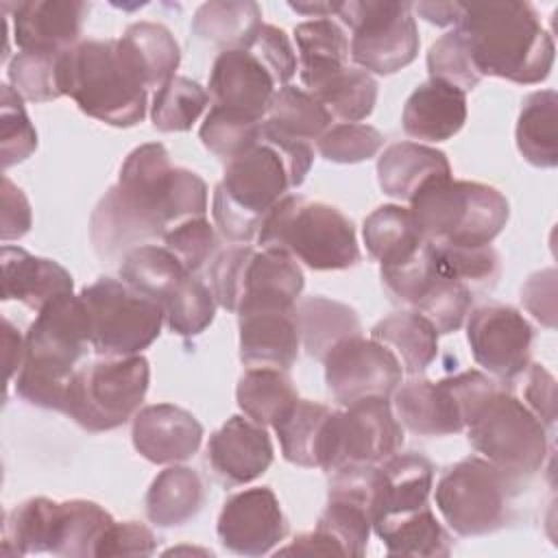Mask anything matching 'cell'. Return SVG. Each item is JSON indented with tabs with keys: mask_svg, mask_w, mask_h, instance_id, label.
I'll list each match as a JSON object with an SVG mask.
<instances>
[{
	"mask_svg": "<svg viewBox=\"0 0 558 558\" xmlns=\"http://www.w3.org/2000/svg\"><path fill=\"white\" fill-rule=\"evenodd\" d=\"M312 163L310 142L264 120L259 142L225 163V174L214 190L211 214L218 233L233 244L255 240L266 214L305 181Z\"/></svg>",
	"mask_w": 558,
	"mask_h": 558,
	"instance_id": "cell-1",
	"label": "cell"
},
{
	"mask_svg": "<svg viewBox=\"0 0 558 558\" xmlns=\"http://www.w3.org/2000/svg\"><path fill=\"white\" fill-rule=\"evenodd\" d=\"M482 76L534 85L549 76L554 39L527 2L493 0L464 4L456 24Z\"/></svg>",
	"mask_w": 558,
	"mask_h": 558,
	"instance_id": "cell-2",
	"label": "cell"
},
{
	"mask_svg": "<svg viewBox=\"0 0 558 558\" xmlns=\"http://www.w3.org/2000/svg\"><path fill=\"white\" fill-rule=\"evenodd\" d=\"M24 342V364L13 379L15 395L31 405L63 412L76 364L92 347L81 296L65 292L46 303L31 323Z\"/></svg>",
	"mask_w": 558,
	"mask_h": 558,
	"instance_id": "cell-3",
	"label": "cell"
},
{
	"mask_svg": "<svg viewBox=\"0 0 558 558\" xmlns=\"http://www.w3.org/2000/svg\"><path fill=\"white\" fill-rule=\"evenodd\" d=\"M59 87L83 113L109 126H135L146 116V85L118 39H81L61 52Z\"/></svg>",
	"mask_w": 558,
	"mask_h": 558,
	"instance_id": "cell-4",
	"label": "cell"
},
{
	"mask_svg": "<svg viewBox=\"0 0 558 558\" xmlns=\"http://www.w3.org/2000/svg\"><path fill=\"white\" fill-rule=\"evenodd\" d=\"M259 248H277L312 270H344L360 262L353 222L333 205L283 196L264 218Z\"/></svg>",
	"mask_w": 558,
	"mask_h": 558,
	"instance_id": "cell-5",
	"label": "cell"
},
{
	"mask_svg": "<svg viewBox=\"0 0 558 558\" xmlns=\"http://www.w3.org/2000/svg\"><path fill=\"white\" fill-rule=\"evenodd\" d=\"M410 211L432 244L484 246L506 227L510 205L493 185L447 174L427 181L412 196Z\"/></svg>",
	"mask_w": 558,
	"mask_h": 558,
	"instance_id": "cell-6",
	"label": "cell"
},
{
	"mask_svg": "<svg viewBox=\"0 0 558 558\" xmlns=\"http://www.w3.org/2000/svg\"><path fill=\"white\" fill-rule=\"evenodd\" d=\"M148 384L150 366L142 353L98 357L74 371L63 414L87 432L116 429L137 414Z\"/></svg>",
	"mask_w": 558,
	"mask_h": 558,
	"instance_id": "cell-7",
	"label": "cell"
},
{
	"mask_svg": "<svg viewBox=\"0 0 558 558\" xmlns=\"http://www.w3.org/2000/svg\"><path fill=\"white\" fill-rule=\"evenodd\" d=\"M469 442L514 482L541 471L547 458V427L508 388L499 386L466 423Z\"/></svg>",
	"mask_w": 558,
	"mask_h": 558,
	"instance_id": "cell-8",
	"label": "cell"
},
{
	"mask_svg": "<svg viewBox=\"0 0 558 558\" xmlns=\"http://www.w3.org/2000/svg\"><path fill=\"white\" fill-rule=\"evenodd\" d=\"M89 323V344L98 357L140 355L161 333L163 305L122 279L98 277L78 292Z\"/></svg>",
	"mask_w": 558,
	"mask_h": 558,
	"instance_id": "cell-9",
	"label": "cell"
},
{
	"mask_svg": "<svg viewBox=\"0 0 558 558\" xmlns=\"http://www.w3.org/2000/svg\"><path fill=\"white\" fill-rule=\"evenodd\" d=\"M517 484L486 458L469 456L442 471L436 508L458 536H486L508 525Z\"/></svg>",
	"mask_w": 558,
	"mask_h": 558,
	"instance_id": "cell-10",
	"label": "cell"
},
{
	"mask_svg": "<svg viewBox=\"0 0 558 558\" xmlns=\"http://www.w3.org/2000/svg\"><path fill=\"white\" fill-rule=\"evenodd\" d=\"M336 17L351 31V61L368 74H395L418 54V28L408 2L349 0L340 2Z\"/></svg>",
	"mask_w": 558,
	"mask_h": 558,
	"instance_id": "cell-11",
	"label": "cell"
},
{
	"mask_svg": "<svg viewBox=\"0 0 558 558\" xmlns=\"http://www.w3.org/2000/svg\"><path fill=\"white\" fill-rule=\"evenodd\" d=\"M403 445V427L395 416L390 399H362L344 410H331L320 469L331 471L349 464H379Z\"/></svg>",
	"mask_w": 558,
	"mask_h": 558,
	"instance_id": "cell-12",
	"label": "cell"
},
{
	"mask_svg": "<svg viewBox=\"0 0 558 558\" xmlns=\"http://www.w3.org/2000/svg\"><path fill=\"white\" fill-rule=\"evenodd\" d=\"M163 222V211L148 192L116 183L89 216V242L100 262H122L133 248L163 240L168 233Z\"/></svg>",
	"mask_w": 558,
	"mask_h": 558,
	"instance_id": "cell-13",
	"label": "cell"
},
{
	"mask_svg": "<svg viewBox=\"0 0 558 558\" xmlns=\"http://www.w3.org/2000/svg\"><path fill=\"white\" fill-rule=\"evenodd\" d=\"M323 364L327 390L344 408L362 399H390L403 377L395 353L362 333L338 342Z\"/></svg>",
	"mask_w": 558,
	"mask_h": 558,
	"instance_id": "cell-14",
	"label": "cell"
},
{
	"mask_svg": "<svg viewBox=\"0 0 558 558\" xmlns=\"http://www.w3.org/2000/svg\"><path fill=\"white\" fill-rule=\"evenodd\" d=\"M464 323L471 355L488 375L506 384L525 371L534 329L517 307L486 303L471 310Z\"/></svg>",
	"mask_w": 558,
	"mask_h": 558,
	"instance_id": "cell-15",
	"label": "cell"
},
{
	"mask_svg": "<svg viewBox=\"0 0 558 558\" xmlns=\"http://www.w3.org/2000/svg\"><path fill=\"white\" fill-rule=\"evenodd\" d=\"M216 534L238 556H264L288 534V519L272 488L255 486L225 499Z\"/></svg>",
	"mask_w": 558,
	"mask_h": 558,
	"instance_id": "cell-16",
	"label": "cell"
},
{
	"mask_svg": "<svg viewBox=\"0 0 558 558\" xmlns=\"http://www.w3.org/2000/svg\"><path fill=\"white\" fill-rule=\"evenodd\" d=\"M240 360L248 368L270 366L288 371L299 355L296 305L246 303L238 312Z\"/></svg>",
	"mask_w": 558,
	"mask_h": 558,
	"instance_id": "cell-17",
	"label": "cell"
},
{
	"mask_svg": "<svg viewBox=\"0 0 558 558\" xmlns=\"http://www.w3.org/2000/svg\"><path fill=\"white\" fill-rule=\"evenodd\" d=\"M390 405L401 427L418 436H451L464 429L462 399L456 377H442L438 381L425 377H410L401 381Z\"/></svg>",
	"mask_w": 558,
	"mask_h": 558,
	"instance_id": "cell-18",
	"label": "cell"
},
{
	"mask_svg": "<svg viewBox=\"0 0 558 558\" xmlns=\"http://www.w3.org/2000/svg\"><path fill=\"white\" fill-rule=\"evenodd\" d=\"M207 462L220 484H248L272 464L270 436L264 425L235 414L209 436Z\"/></svg>",
	"mask_w": 558,
	"mask_h": 558,
	"instance_id": "cell-19",
	"label": "cell"
},
{
	"mask_svg": "<svg viewBox=\"0 0 558 558\" xmlns=\"http://www.w3.org/2000/svg\"><path fill=\"white\" fill-rule=\"evenodd\" d=\"M277 89L272 74L248 48L222 50L214 59L209 72L211 105L266 120Z\"/></svg>",
	"mask_w": 558,
	"mask_h": 558,
	"instance_id": "cell-20",
	"label": "cell"
},
{
	"mask_svg": "<svg viewBox=\"0 0 558 558\" xmlns=\"http://www.w3.org/2000/svg\"><path fill=\"white\" fill-rule=\"evenodd\" d=\"M131 436L135 451L148 462L179 464L198 451L203 425L192 412L174 403H155L137 410Z\"/></svg>",
	"mask_w": 558,
	"mask_h": 558,
	"instance_id": "cell-21",
	"label": "cell"
},
{
	"mask_svg": "<svg viewBox=\"0 0 558 558\" xmlns=\"http://www.w3.org/2000/svg\"><path fill=\"white\" fill-rule=\"evenodd\" d=\"M89 4L81 0H28L13 7V39L20 50L65 52L81 41Z\"/></svg>",
	"mask_w": 558,
	"mask_h": 558,
	"instance_id": "cell-22",
	"label": "cell"
},
{
	"mask_svg": "<svg viewBox=\"0 0 558 558\" xmlns=\"http://www.w3.org/2000/svg\"><path fill=\"white\" fill-rule=\"evenodd\" d=\"M434 488V464L416 451L392 453L377 464V495L373 527L429 506Z\"/></svg>",
	"mask_w": 558,
	"mask_h": 558,
	"instance_id": "cell-23",
	"label": "cell"
},
{
	"mask_svg": "<svg viewBox=\"0 0 558 558\" xmlns=\"http://www.w3.org/2000/svg\"><path fill=\"white\" fill-rule=\"evenodd\" d=\"M2 299L39 312L59 294L74 290L72 275L54 259L31 255L20 246H2Z\"/></svg>",
	"mask_w": 558,
	"mask_h": 558,
	"instance_id": "cell-24",
	"label": "cell"
},
{
	"mask_svg": "<svg viewBox=\"0 0 558 558\" xmlns=\"http://www.w3.org/2000/svg\"><path fill=\"white\" fill-rule=\"evenodd\" d=\"M466 122V94L453 85L429 78L405 100L401 124L418 142L451 140Z\"/></svg>",
	"mask_w": 558,
	"mask_h": 558,
	"instance_id": "cell-25",
	"label": "cell"
},
{
	"mask_svg": "<svg viewBox=\"0 0 558 558\" xmlns=\"http://www.w3.org/2000/svg\"><path fill=\"white\" fill-rule=\"evenodd\" d=\"M447 174H451L447 155L418 142L390 144L377 159L379 187L397 201L410 203L427 181Z\"/></svg>",
	"mask_w": 558,
	"mask_h": 558,
	"instance_id": "cell-26",
	"label": "cell"
},
{
	"mask_svg": "<svg viewBox=\"0 0 558 558\" xmlns=\"http://www.w3.org/2000/svg\"><path fill=\"white\" fill-rule=\"evenodd\" d=\"M299 50V74L305 92H314L349 63V37L331 17L307 20L294 26Z\"/></svg>",
	"mask_w": 558,
	"mask_h": 558,
	"instance_id": "cell-27",
	"label": "cell"
},
{
	"mask_svg": "<svg viewBox=\"0 0 558 558\" xmlns=\"http://www.w3.org/2000/svg\"><path fill=\"white\" fill-rule=\"evenodd\" d=\"M205 504L203 477L190 469L172 464L163 469L146 490V517L157 527H179L194 519Z\"/></svg>",
	"mask_w": 558,
	"mask_h": 558,
	"instance_id": "cell-28",
	"label": "cell"
},
{
	"mask_svg": "<svg viewBox=\"0 0 558 558\" xmlns=\"http://www.w3.org/2000/svg\"><path fill=\"white\" fill-rule=\"evenodd\" d=\"M371 338L390 349L401 371L410 377L423 375L438 353V331L414 310H401L381 318L373 325Z\"/></svg>",
	"mask_w": 558,
	"mask_h": 558,
	"instance_id": "cell-29",
	"label": "cell"
},
{
	"mask_svg": "<svg viewBox=\"0 0 558 558\" xmlns=\"http://www.w3.org/2000/svg\"><path fill=\"white\" fill-rule=\"evenodd\" d=\"M262 9L257 2L211 0L196 9L190 31L209 46L222 50L248 48L262 28Z\"/></svg>",
	"mask_w": 558,
	"mask_h": 558,
	"instance_id": "cell-30",
	"label": "cell"
},
{
	"mask_svg": "<svg viewBox=\"0 0 558 558\" xmlns=\"http://www.w3.org/2000/svg\"><path fill=\"white\" fill-rule=\"evenodd\" d=\"M113 521L116 519L96 501H57L48 554L65 558L96 556V547Z\"/></svg>",
	"mask_w": 558,
	"mask_h": 558,
	"instance_id": "cell-31",
	"label": "cell"
},
{
	"mask_svg": "<svg viewBox=\"0 0 558 558\" xmlns=\"http://www.w3.org/2000/svg\"><path fill=\"white\" fill-rule=\"evenodd\" d=\"M118 41L146 89H159L177 76L174 72L181 61V48L168 26L159 22H135L126 26Z\"/></svg>",
	"mask_w": 558,
	"mask_h": 558,
	"instance_id": "cell-32",
	"label": "cell"
},
{
	"mask_svg": "<svg viewBox=\"0 0 558 558\" xmlns=\"http://www.w3.org/2000/svg\"><path fill=\"white\" fill-rule=\"evenodd\" d=\"M296 325L305 353L320 362L338 342L362 333L353 307L320 294L305 296L296 303Z\"/></svg>",
	"mask_w": 558,
	"mask_h": 558,
	"instance_id": "cell-33",
	"label": "cell"
},
{
	"mask_svg": "<svg viewBox=\"0 0 558 558\" xmlns=\"http://www.w3.org/2000/svg\"><path fill=\"white\" fill-rule=\"evenodd\" d=\"M558 94L538 89L523 98L517 120V148L523 159L536 168H556L558 163Z\"/></svg>",
	"mask_w": 558,
	"mask_h": 558,
	"instance_id": "cell-34",
	"label": "cell"
},
{
	"mask_svg": "<svg viewBox=\"0 0 558 558\" xmlns=\"http://www.w3.org/2000/svg\"><path fill=\"white\" fill-rule=\"evenodd\" d=\"M366 251L379 266H392L414 255L425 238L410 211L401 205H381L362 225Z\"/></svg>",
	"mask_w": 558,
	"mask_h": 558,
	"instance_id": "cell-35",
	"label": "cell"
},
{
	"mask_svg": "<svg viewBox=\"0 0 558 558\" xmlns=\"http://www.w3.org/2000/svg\"><path fill=\"white\" fill-rule=\"evenodd\" d=\"M373 532L381 538L388 556L445 558L453 549V538L436 519L432 506L379 523Z\"/></svg>",
	"mask_w": 558,
	"mask_h": 558,
	"instance_id": "cell-36",
	"label": "cell"
},
{
	"mask_svg": "<svg viewBox=\"0 0 558 558\" xmlns=\"http://www.w3.org/2000/svg\"><path fill=\"white\" fill-rule=\"evenodd\" d=\"M235 399L251 421L264 427H275V423H279L299 401V392L286 371L257 366L244 371L238 379Z\"/></svg>",
	"mask_w": 558,
	"mask_h": 558,
	"instance_id": "cell-37",
	"label": "cell"
},
{
	"mask_svg": "<svg viewBox=\"0 0 558 558\" xmlns=\"http://www.w3.org/2000/svg\"><path fill=\"white\" fill-rule=\"evenodd\" d=\"M331 408L310 399H299L290 412L275 423L283 458L303 469H320V449Z\"/></svg>",
	"mask_w": 558,
	"mask_h": 558,
	"instance_id": "cell-38",
	"label": "cell"
},
{
	"mask_svg": "<svg viewBox=\"0 0 558 558\" xmlns=\"http://www.w3.org/2000/svg\"><path fill=\"white\" fill-rule=\"evenodd\" d=\"M187 275L181 262L157 244L137 246L120 262V279L161 305Z\"/></svg>",
	"mask_w": 558,
	"mask_h": 558,
	"instance_id": "cell-39",
	"label": "cell"
},
{
	"mask_svg": "<svg viewBox=\"0 0 558 558\" xmlns=\"http://www.w3.org/2000/svg\"><path fill=\"white\" fill-rule=\"evenodd\" d=\"M333 122H360L368 118L377 102V81L373 74L347 65L310 92Z\"/></svg>",
	"mask_w": 558,
	"mask_h": 558,
	"instance_id": "cell-40",
	"label": "cell"
},
{
	"mask_svg": "<svg viewBox=\"0 0 558 558\" xmlns=\"http://www.w3.org/2000/svg\"><path fill=\"white\" fill-rule=\"evenodd\" d=\"M266 122L296 140L312 144L331 126L333 120L310 92L296 85H283L272 96Z\"/></svg>",
	"mask_w": 558,
	"mask_h": 558,
	"instance_id": "cell-41",
	"label": "cell"
},
{
	"mask_svg": "<svg viewBox=\"0 0 558 558\" xmlns=\"http://www.w3.org/2000/svg\"><path fill=\"white\" fill-rule=\"evenodd\" d=\"M54 504L57 501L48 497H31L11 508L2 527V554H48Z\"/></svg>",
	"mask_w": 558,
	"mask_h": 558,
	"instance_id": "cell-42",
	"label": "cell"
},
{
	"mask_svg": "<svg viewBox=\"0 0 558 558\" xmlns=\"http://www.w3.org/2000/svg\"><path fill=\"white\" fill-rule=\"evenodd\" d=\"M262 122L264 120H257L242 111L211 105L198 129V137L211 155L227 163L244 155L259 142Z\"/></svg>",
	"mask_w": 558,
	"mask_h": 558,
	"instance_id": "cell-43",
	"label": "cell"
},
{
	"mask_svg": "<svg viewBox=\"0 0 558 558\" xmlns=\"http://www.w3.org/2000/svg\"><path fill=\"white\" fill-rule=\"evenodd\" d=\"M316 530L327 534L342 556H364L368 547V536L373 530V512L366 504L342 497L327 495V506L316 521Z\"/></svg>",
	"mask_w": 558,
	"mask_h": 558,
	"instance_id": "cell-44",
	"label": "cell"
},
{
	"mask_svg": "<svg viewBox=\"0 0 558 558\" xmlns=\"http://www.w3.org/2000/svg\"><path fill=\"white\" fill-rule=\"evenodd\" d=\"M209 105V94L192 78L174 76L155 89L150 105L153 126L161 133L190 131Z\"/></svg>",
	"mask_w": 558,
	"mask_h": 558,
	"instance_id": "cell-45",
	"label": "cell"
},
{
	"mask_svg": "<svg viewBox=\"0 0 558 558\" xmlns=\"http://www.w3.org/2000/svg\"><path fill=\"white\" fill-rule=\"evenodd\" d=\"M216 305L211 288L196 275H187L163 301L166 325L181 338H194L214 323Z\"/></svg>",
	"mask_w": 558,
	"mask_h": 558,
	"instance_id": "cell-46",
	"label": "cell"
},
{
	"mask_svg": "<svg viewBox=\"0 0 558 558\" xmlns=\"http://www.w3.org/2000/svg\"><path fill=\"white\" fill-rule=\"evenodd\" d=\"M438 270L464 283L471 292L493 288L501 272V262L490 244L484 246H453L434 244Z\"/></svg>",
	"mask_w": 558,
	"mask_h": 558,
	"instance_id": "cell-47",
	"label": "cell"
},
{
	"mask_svg": "<svg viewBox=\"0 0 558 558\" xmlns=\"http://www.w3.org/2000/svg\"><path fill=\"white\" fill-rule=\"evenodd\" d=\"M471 303L473 292L458 279H451L438 270L432 286L412 310L425 316L434 325L438 336H447L464 325L471 312Z\"/></svg>",
	"mask_w": 558,
	"mask_h": 558,
	"instance_id": "cell-48",
	"label": "cell"
},
{
	"mask_svg": "<svg viewBox=\"0 0 558 558\" xmlns=\"http://www.w3.org/2000/svg\"><path fill=\"white\" fill-rule=\"evenodd\" d=\"M59 59L61 52L20 50L7 68L11 87L26 100L48 102L61 98L59 87Z\"/></svg>",
	"mask_w": 558,
	"mask_h": 558,
	"instance_id": "cell-49",
	"label": "cell"
},
{
	"mask_svg": "<svg viewBox=\"0 0 558 558\" xmlns=\"http://www.w3.org/2000/svg\"><path fill=\"white\" fill-rule=\"evenodd\" d=\"M427 72L429 78L442 81L462 89L464 94L475 89L484 78L475 65L471 48L458 28L447 31L427 50Z\"/></svg>",
	"mask_w": 558,
	"mask_h": 558,
	"instance_id": "cell-50",
	"label": "cell"
},
{
	"mask_svg": "<svg viewBox=\"0 0 558 558\" xmlns=\"http://www.w3.org/2000/svg\"><path fill=\"white\" fill-rule=\"evenodd\" d=\"M436 272V253L429 240H425L423 246L408 259L392 266H379L381 286L388 292V296L395 303L410 307H414L421 301V296L432 286Z\"/></svg>",
	"mask_w": 558,
	"mask_h": 558,
	"instance_id": "cell-51",
	"label": "cell"
},
{
	"mask_svg": "<svg viewBox=\"0 0 558 558\" xmlns=\"http://www.w3.org/2000/svg\"><path fill=\"white\" fill-rule=\"evenodd\" d=\"M37 148V131L24 109V98L11 87L0 89V157L2 168L28 159Z\"/></svg>",
	"mask_w": 558,
	"mask_h": 558,
	"instance_id": "cell-52",
	"label": "cell"
},
{
	"mask_svg": "<svg viewBox=\"0 0 558 558\" xmlns=\"http://www.w3.org/2000/svg\"><path fill=\"white\" fill-rule=\"evenodd\" d=\"M316 150L331 163H360L375 157L384 146V135L360 122L331 124L316 142Z\"/></svg>",
	"mask_w": 558,
	"mask_h": 558,
	"instance_id": "cell-53",
	"label": "cell"
},
{
	"mask_svg": "<svg viewBox=\"0 0 558 558\" xmlns=\"http://www.w3.org/2000/svg\"><path fill=\"white\" fill-rule=\"evenodd\" d=\"M218 244L216 227L205 216L179 222L163 235V246L190 275H196L205 264L214 262Z\"/></svg>",
	"mask_w": 558,
	"mask_h": 558,
	"instance_id": "cell-54",
	"label": "cell"
},
{
	"mask_svg": "<svg viewBox=\"0 0 558 558\" xmlns=\"http://www.w3.org/2000/svg\"><path fill=\"white\" fill-rule=\"evenodd\" d=\"M248 50L266 65V70L272 74L277 87L290 85V78L296 74V54L294 48L288 39V35L272 26V24H262L257 37L248 46Z\"/></svg>",
	"mask_w": 558,
	"mask_h": 558,
	"instance_id": "cell-55",
	"label": "cell"
},
{
	"mask_svg": "<svg viewBox=\"0 0 558 558\" xmlns=\"http://www.w3.org/2000/svg\"><path fill=\"white\" fill-rule=\"evenodd\" d=\"M157 549V536L140 521H113L102 534L96 556H153Z\"/></svg>",
	"mask_w": 558,
	"mask_h": 558,
	"instance_id": "cell-56",
	"label": "cell"
},
{
	"mask_svg": "<svg viewBox=\"0 0 558 558\" xmlns=\"http://www.w3.org/2000/svg\"><path fill=\"white\" fill-rule=\"evenodd\" d=\"M521 375L525 377L521 401L547 429H551L556 423V379L543 364L536 362H530Z\"/></svg>",
	"mask_w": 558,
	"mask_h": 558,
	"instance_id": "cell-57",
	"label": "cell"
},
{
	"mask_svg": "<svg viewBox=\"0 0 558 558\" xmlns=\"http://www.w3.org/2000/svg\"><path fill=\"white\" fill-rule=\"evenodd\" d=\"M521 303L545 327H556V270L545 268L527 277L521 288Z\"/></svg>",
	"mask_w": 558,
	"mask_h": 558,
	"instance_id": "cell-58",
	"label": "cell"
},
{
	"mask_svg": "<svg viewBox=\"0 0 558 558\" xmlns=\"http://www.w3.org/2000/svg\"><path fill=\"white\" fill-rule=\"evenodd\" d=\"M31 225H33V214H31V203L26 194L9 177H2V227H0L2 242L20 240L22 235L28 233Z\"/></svg>",
	"mask_w": 558,
	"mask_h": 558,
	"instance_id": "cell-59",
	"label": "cell"
},
{
	"mask_svg": "<svg viewBox=\"0 0 558 558\" xmlns=\"http://www.w3.org/2000/svg\"><path fill=\"white\" fill-rule=\"evenodd\" d=\"M4 325V333H2V340H4V362H7V379L13 381L15 379V373H20L22 364H24V355H26V342L24 338L17 333V329L13 327L11 320H2Z\"/></svg>",
	"mask_w": 558,
	"mask_h": 558,
	"instance_id": "cell-60",
	"label": "cell"
},
{
	"mask_svg": "<svg viewBox=\"0 0 558 558\" xmlns=\"http://www.w3.org/2000/svg\"><path fill=\"white\" fill-rule=\"evenodd\" d=\"M423 20L436 26H451L458 24L464 11V4L460 2H418L412 7Z\"/></svg>",
	"mask_w": 558,
	"mask_h": 558,
	"instance_id": "cell-61",
	"label": "cell"
},
{
	"mask_svg": "<svg viewBox=\"0 0 558 558\" xmlns=\"http://www.w3.org/2000/svg\"><path fill=\"white\" fill-rule=\"evenodd\" d=\"M340 2H290V9H294L296 13H303L307 17H331L338 13Z\"/></svg>",
	"mask_w": 558,
	"mask_h": 558,
	"instance_id": "cell-62",
	"label": "cell"
}]
</instances>
